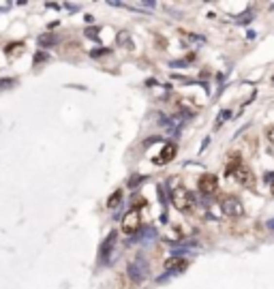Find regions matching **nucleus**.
Listing matches in <instances>:
<instances>
[{
	"label": "nucleus",
	"mask_w": 274,
	"mask_h": 289,
	"mask_svg": "<svg viewBox=\"0 0 274 289\" xmlns=\"http://www.w3.org/2000/svg\"><path fill=\"white\" fill-rule=\"evenodd\" d=\"M268 139H270V142L274 144V126L270 128V131H268Z\"/></svg>",
	"instance_id": "14"
},
{
	"label": "nucleus",
	"mask_w": 274,
	"mask_h": 289,
	"mask_svg": "<svg viewBox=\"0 0 274 289\" xmlns=\"http://www.w3.org/2000/svg\"><path fill=\"white\" fill-rule=\"evenodd\" d=\"M186 266H189V261L182 259V257H169L165 261V270H169V272H182V270H186Z\"/></svg>",
	"instance_id": "8"
},
{
	"label": "nucleus",
	"mask_w": 274,
	"mask_h": 289,
	"mask_svg": "<svg viewBox=\"0 0 274 289\" xmlns=\"http://www.w3.org/2000/svg\"><path fill=\"white\" fill-rule=\"evenodd\" d=\"M217 186H219V180L214 174H203L200 178V191L206 193V195H212V193H217Z\"/></svg>",
	"instance_id": "6"
},
{
	"label": "nucleus",
	"mask_w": 274,
	"mask_h": 289,
	"mask_svg": "<svg viewBox=\"0 0 274 289\" xmlns=\"http://www.w3.org/2000/svg\"><path fill=\"white\" fill-rule=\"evenodd\" d=\"M127 7H131V9H154L157 4L154 2H127Z\"/></svg>",
	"instance_id": "12"
},
{
	"label": "nucleus",
	"mask_w": 274,
	"mask_h": 289,
	"mask_svg": "<svg viewBox=\"0 0 274 289\" xmlns=\"http://www.w3.org/2000/svg\"><path fill=\"white\" fill-rule=\"evenodd\" d=\"M116 240H118V234H116V232H111V234L103 240V244H101V249H99V259H101V264H107V261L111 259V253H114Z\"/></svg>",
	"instance_id": "5"
},
{
	"label": "nucleus",
	"mask_w": 274,
	"mask_h": 289,
	"mask_svg": "<svg viewBox=\"0 0 274 289\" xmlns=\"http://www.w3.org/2000/svg\"><path fill=\"white\" fill-rule=\"evenodd\" d=\"M128 278H131L133 283H142L144 278L148 276V264L144 257H135V259L128 264Z\"/></svg>",
	"instance_id": "2"
},
{
	"label": "nucleus",
	"mask_w": 274,
	"mask_h": 289,
	"mask_svg": "<svg viewBox=\"0 0 274 289\" xmlns=\"http://www.w3.org/2000/svg\"><path fill=\"white\" fill-rule=\"evenodd\" d=\"M56 41H58V36H56V35H52V32H50V35H41V36H39V45H41V47L54 45Z\"/></svg>",
	"instance_id": "10"
},
{
	"label": "nucleus",
	"mask_w": 274,
	"mask_h": 289,
	"mask_svg": "<svg viewBox=\"0 0 274 289\" xmlns=\"http://www.w3.org/2000/svg\"><path fill=\"white\" fill-rule=\"evenodd\" d=\"M86 32H88V36H90V39H96V28H88Z\"/></svg>",
	"instance_id": "13"
},
{
	"label": "nucleus",
	"mask_w": 274,
	"mask_h": 289,
	"mask_svg": "<svg viewBox=\"0 0 274 289\" xmlns=\"http://www.w3.org/2000/svg\"><path fill=\"white\" fill-rule=\"evenodd\" d=\"M272 84H274V77H272Z\"/></svg>",
	"instance_id": "16"
},
{
	"label": "nucleus",
	"mask_w": 274,
	"mask_h": 289,
	"mask_svg": "<svg viewBox=\"0 0 274 289\" xmlns=\"http://www.w3.org/2000/svg\"><path fill=\"white\" fill-rule=\"evenodd\" d=\"M122 199V191H116V193H111V197L107 199V208H116L118 206V201Z\"/></svg>",
	"instance_id": "11"
},
{
	"label": "nucleus",
	"mask_w": 274,
	"mask_h": 289,
	"mask_svg": "<svg viewBox=\"0 0 274 289\" xmlns=\"http://www.w3.org/2000/svg\"><path fill=\"white\" fill-rule=\"evenodd\" d=\"M120 229H122V232H125L127 235L137 234L139 229H142V217H139V212H137V210H128V212L125 214V218H122Z\"/></svg>",
	"instance_id": "3"
},
{
	"label": "nucleus",
	"mask_w": 274,
	"mask_h": 289,
	"mask_svg": "<svg viewBox=\"0 0 274 289\" xmlns=\"http://www.w3.org/2000/svg\"><path fill=\"white\" fill-rule=\"evenodd\" d=\"M234 178L240 182V184H251L253 182V174H251L249 167H244V165H238V167L234 169Z\"/></svg>",
	"instance_id": "9"
},
{
	"label": "nucleus",
	"mask_w": 274,
	"mask_h": 289,
	"mask_svg": "<svg viewBox=\"0 0 274 289\" xmlns=\"http://www.w3.org/2000/svg\"><path fill=\"white\" fill-rule=\"evenodd\" d=\"M221 208H223V212L227 214V217H242L244 214V206H242V201L238 199V197H223V201H221Z\"/></svg>",
	"instance_id": "4"
},
{
	"label": "nucleus",
	"mask_w": 274,
	"mask_h": 289,
	"mask_svg": "<svg viewBox=\"0 0 274 289\" xmlns=\"http://www.w3.org/2000/svg\"><path fill=\"white\" fill-rule=\"evenodd\" d=\"M176 144H165V148H163V152L159 154V157H154V163H159V165H165V163H169L171 159L176 157Z\"/></svg>",
	"instance_id": "7"
},
{
	"label": "nucleus",
	"mask_w": 274,
	"mask_h": 289,
	"mask_svg": "<svg viewBox=\"0 0 274 289\" xmlns=\"http://www.w3.org/2000/svg\"><path fill=\"white\" fill-rule=\"evenodd\" d=\"M171 203H174L176 210L186 212V210H191V206H193V195L184 186H176V189L171 191Z\"/></svg>",
	"instance_id": "1"
},
{
	"label": "nucleus",
	"mask_w": 274,
	"mask_h": 289,
	"mask_svg": "<svg viewBox=\"0 0 274 289\" xmlns=\"http://www.w3.org/2000/svg\"><path fill=\"white\" fill-rule=\"evenodd\" d=\"M272 195H274V180H272Z\"/></svg>",
	"instance_id": "15"
}]
</instances>
